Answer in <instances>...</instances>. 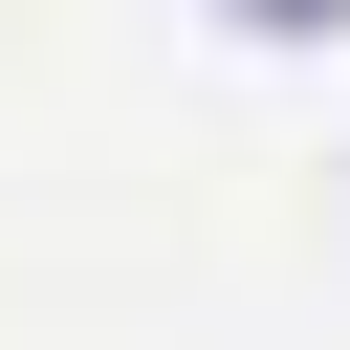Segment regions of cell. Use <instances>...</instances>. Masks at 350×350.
Returning a JSON list of instances; mask_svg holds the SVG:
<instances>
[{
    "label": "cell",
    "instance_id": "obj_1",
    "mask_svg": "<svg viewBox=\"0 0 350 350\" xmlns=\"http://www.w3.org/2000/svg\"><path fill=\"white\" fill-rule=\"evenodd\" d=\"M241 44H350V0H219Z\"/></svg>",
    "mask_w": 350,
    "mask_h": 350
}]
</instances>
